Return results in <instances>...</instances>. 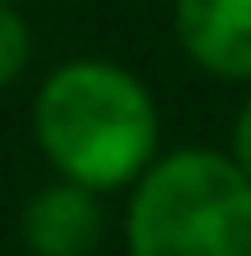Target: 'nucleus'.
Returning a JSON list of instances; mask_svg holds the SVG:
<instances>
[{
    "label": "nucleus",
    "instance_id": "7ed1b4c3",
    "mask_svg": "<svg viewBox=\"0 0 251 256\" xmlns=\"http://www.w3.org/2000/svg\"><path fill=\"white\" fill-rule=\"evenodd\" d=\"M178 42L220 78H251V0H173Z\"/></svg>",
    "mask_w": 251,
    "mask_h": 256
},
{
    "label": "nucleus",
    "instance_id": "39448f33",
    "mask_svg": "<svg viewBox=\"0 0 251 256\" xmlns=\"http://www.w3.org/2000/svg\"><path fill=\"white\" fill-rule=\"evenodd\" d=\"M26 58H32V37H26V21L16 16V6H10V0H0V89H6L10 78H21Z\"/></svg>",
    "mask_w": 251,
    "mask_h": 256
},
{
    "label": "nucleus",
    "instance_id": "f257e3e1",
    "mask_svg": "<svg viewBox=\"0 0 251 256\" xmlns=\"http://www.w3.org/2000/svg\"><path fill=\"white\" fill-rule=\"evenodd\" d=\"M32 126L52 168L94 194L142 178L157 152L152 94L116 63H63L37 89Z\"/></svg>",
    "mask_w": 251,
    "mask_h": 256
},
{
    "label": "nucleus",
    "instance_id": "20e7f679",
    "mask_svg": "<svg viewBox=\"0 0 251 256\" xmlns=\"http://www.w3.org/2000/svg\"><path fill=\"white\" fill-rule=\"evenodd\" d=\"M26 246L37 256H89L100 246V230H105V214H100L94 188L84 183H52L37 199L26 204Z\"/></svg>",
    "mask_w": 251,
    "mask_h": 256
},
{
    "label": "nucleus",
    "instance_id": "f03ea898",
    "mask_svg": "<svg viewBox=\"0 0 251 256\" xmlns=\"http://www.w3.org/2000/svg\"><path fill=\"white\" fill-rule=\"evenodd\" d=\"M126 246L131 256H251V178L204 146L146 162Z\"/></svg>",
    "mask_w": 251,
    "mask_h": 256
},
{
    "label": "nucleus",
    "instance_id": "423d86ee",
    "mask_svg": "<svg viewBox=\"0 0 251 256\" xmlns=\"http://www.w3.org/2000/svg\"><path fill=\"white\" fill-rule=\"evenodd\" d=\"M236 168L251 178V104L241 110V120H236Z\"/></svg>",
    "mask_w": 251,
    "mask_h": 256
}]
</instances>
